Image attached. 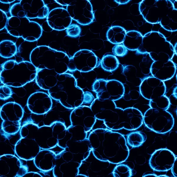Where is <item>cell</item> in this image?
Masks as SVG:
<instances>
[{"mask_svg": "<svg viewBox=\"0 0 177 177\" xmlns=\"http://www.w3.org/2000/svg\"><path fill=\"white\" fill-rule=\"evenodd\" d=\"M88 136L91 150L97 158L118 164L128 157L126 140L121 133L107 128L94 130Z\"/></svg>", "mask_w": 177, "mask_h": 177, "instance_id": "6da1fadb", "label": "cell"}, {"mask_svg": "<svg viewBox=\"0 0 177 177\" xmlns=\"http://www.w3.org/2000/svg\"><path fill=\"white\" fill-rule=\"evenodd\" d=\"M55 81L49 94L54 99L58 101L64 107L71 109L82 105L84 94L83 90L77 86V80L71 74L56 73L54 76Z\"/></svg>", "mask_w": 177, "mask_h": 177, "instance_id": "7a4b0ae2", "label": "cell"}, {"mask_svg": "<svg viewBox=\"0 0 177 177\" xmlns=\"http://www.w3.org/2000/svg\"><path fill=\"white\" fill-rule=\"evenodd\" d=\"M145 125L154 132L164 134L170 131L174 124V119L171 114L166 110L150 108L143 116Z\"/></svg>", "mask_w": 177, "mask_h": 177, "instance_id": "3957f363", "label": "cell"}, {"mask_svg": "<svg viewBox=\"0 0 177 177\" xmlns=\"http://www.w3.org/2000/svg\"><path fill=\"white\" fill-rule=\"evenodd\" d=\"M108 161L96 158L91 150L88 155L83 160L78 168L77 176L85 177H107L112 174V165Z\"/></svg>", "mask_w": 177, "mask_h": 177, "instance_id": "277c9868", "label": "cell"}, {"mask_svg": "<svg viewBox=\"0 0 177 177\" xmlns=\"http://www.w3.org/2000/svg\"><path fill=\"white\" fill-rule=\"evenodd\" d=\"M92 88L96 94L97 98L101 101H117L123 97L125 92L123 84L115 79H96L93 84Z\"/></svg>", "mask_w": 177, "mask_h": 177, "instance_id": "5b68a950", "label": "cell"}, {"mask_svg": "<svg viewBox=\"0 0 177 177\" xmlns=\"http://www.w3.org/2000/svg\"><path fill=\"white\" fill-rule=\"evenodd\" d=\"M28 62V61L26 62L23 67L22 66L24 61L22 62L21 67H20L21 62H17L13 60H8L2 65V70L1 72L10 73L11 78L13 77L12 79L13 80L9 86L13 82L11 86H12L14 79H16V81L14 87H18L22 86L27 83L32 81L35 78L33 76L36 77L37 72V68L30 70V69H28L29 67H25Z\"/></svg>", "mask_w": 177, "mask_h": 177, "instance_id": "8992f818", "label": "cell"}, {"mask_svg": "<svg viewBox=\"0 0 177 177\" xmlns=\"http://www.w3.org/2000/svg\"><path fill=\"white\" fill-rule=\"evenodd\" d=\"M100 61L91 50H81L70 58L68 70L71 72L77 70L82 72H88L98 66Z\"/></svg>", "mask_w": 177, "mask_h": 177, "instance_id": "52a82bcc", "label": "cell"}, {"mask_svg": "<svg viewBox=\"0 0 177 177\" xmlns=\"http://www.w3.org/2000/svg\"><path fill=\"white\" fill-rule=\"evenodd\" d=\"M67 5L66 10L71 18L79 24L88 25L94 21L93 7L89 0H72Z\"/></svg>", "mask_w": 177, "mask_h": 177, "instance_id": "ba28073f", "label": "cell"}, {"mask_svg": "<svg viewBox=\"0 0 177 177\" xmlns=\"http://www.w3.org/2000/svg\"><path fill=\"white\" fill-rule=\"evenodd\" d=\"M18 18L20 22L16 25L17 26L5 27L6 29L13 28L7 31L8 32L13 36L21 37L29 41L33 42L38 39L42 33V28L40 24L36 22L30 21L27 17Z\"/></svg>", "mask_w": 177, "mask_h": 177, "instance_id": "9c48e42d", "label": "cell"}, {"mask_svg": "<svg viewBox=\"0 0 177 177\" xmlns=\"http://www.w3.org/2000/svg\"><path fill=\"white\" fill-rule=\"evenodd\" d=\"M70 119L72 126L81 128L87 133L92 129L96 117L91 107L81 105L72 110Z\"/></svg>", "mask_w": 177, "mask_h": 177, "instance_id": "30bf717a", "label": "cell"}, {"mask_svg": "<svg viewBox=\"0 0 177 177\" xmlns=\"http://www.w3.org/2000/svg\"><path fill=\"white\" fill-rule=\"evenodd\" d=\"M166 91L164 82L152 76L143 79L139 86L140 94L149 100L165 95Z\"/></svg>", "mask_w": 177, "mask_h": 177, "instance_id": "8fae6325", "label": "cell"}, {"mask_svg": "<svg viewBox=\"0 0 177 177\" xmlns=\"http://www.w3.org/2000/svg\"><path fill=\"white\" fill-rule=\"evenodd\" d=\"M177 158L170 150L161 148L156 150L149 160V165L154 170L165 171L171 169Z\"/></svg>", "mask_w": 177, "mask_h": 177, "instance_id": "7c38bea8", "label": "cell"}, {"mask_svg": "<svg viewBox=\"0 0 177 177\" xmlns=\"http://www.w3.org/2000/svg\"><path fill=\"white\" fill-rule=\"evenodd\" d=\"M176 70V67L170 61H157L151 65L150 72L152 76L164 82L173 77Z\"/></svg>", "mask_w": 177, "mask_h": 177, "instance_id": "4fadbf2b", "label": "cell"}, {"mask_svg": "<svg viewBox=\"0 0 177 177\" xmlns=\"http://www.w3.org/2000/svg\"><path fill=\"white\" fill-rule=\"evenodd\" d=\"M51 13V25L53 29L57 30L66 29L72 22V19L67 10L63 8L53 9Z\"/></svg>", "mask_w": 177, "mask_h": 177, "instance_id": "5bb4252c", "label": "cell"}, {"mask_svg": "<svg viewBox=\"0 0 177 177\" xmlns=\"http://www.w3.org/2000/svg\"><path fill=\"white\" fill-rule=\"evenodd\" d=\"M143 40V36L139 32L135 30L126 32L124 40L122 43L123 45L130 50H135L138 49Z\"/></svg>", "mask_w": 177, "mask_h": 177, "instance_id": "9a60e30c", "label": "cell"}, {"mask_svg": "<svg viewBox=\"0 0 177 177\" xmlns=\"http://www.w3.org/2000/svg\"><path fill=\"white\" fill-rule=\"evenodd\" d=\"M126 31L124 28L119 26L110 27L106 34L107 39L111 43L116 45L122 43L124 40Z\"/></svg>", "mask_w": 177, "mask_h": 177, "instance_id": "2e32d148", "label": "cell"}, {"mask_svg": "<svg viewBox=\"0 0 177 177\" xmlns=\"http://www.w3.org/2000/svg\"><path fill=\"white\" fill-rule=\"evenodd\" d=\"M122 73L126 80L135 87H139L142 80L137 76V70L132 65H123Z\"/></svg>", "mask_w": 177, "mask_h": 177, "instance_id": "e0dca14e", "label": "cell"}, {"mask_svg": "<svg viewBox=\"0 0 177 177\" xmlns=\"http://www.w3.org/2000/svg\"><path fill=\"white\" fill-rule=\"evenodd\" d=\"M100 64L104 70L111 72L117 68L119 63L114 55L106 54L103 55L100 61Z\"/></svg>", "mask_w": 177, "mask_h": 177, "instance_id": "ac0fdd59", "label": "cell"}, {"mask_svg": "<svg viewBox=\"0 0 177 177\" xmlns=\"http://www.w3.org/2000/svg\"><path fill=\"white\" fill-rule=\"evenodd\" d=\"M0 45L1 56L5 58H9L15 55L17 48L13 42L9 40H5L1 42Z\"/></svg>", "mask_w": 177, "mask_h": 177, "instance_id": "d6986e66", "label": "cell"}, {"mask_svg": "<svg viewBox=\"0 0 177 177\" xmlns=\"http://www.w3.org/2000/svg\"><path fill=\"white\" fill-rule=\"evenodd\" d=\"M146 138L144 133L137 131L129 133L127 136V141L130 146L136 148L141 145L145 141Z\"/></svg>", "mask_w": 177, "mask_h": 177, "instance_id": "ffe728a7", "label": "cell"}, {"mask_svg": "<svg viewBox=\"0 0 177 177\" xmlns=\"http://www.w3.org/2000/svg\"><path fill=\"white\" fill-rule=\"evenodd\" d=\"M170 102L169 98L165 95L150 100V108L167 110L169 108Z\"/></svg>", "mask_w": 177, "mask_h": 177, "instance_id": "44dd1931", "label": "cell"}, {"mask_svg": "<svg viewBox=\"0 0 177 177\" xmlns=\"http://www.w3.org/2000/svg\"><path fill=\"white\" fill-rule=\"evenodd\" d=\"M115 167L112 172L114 177H130L132 176V170L127 165L119 164Z\"/></svg>", "mask_w": 177, "mask_h": 177, "instance_id": "7402d4cb", "label": "cell"}, {"mask_svg": "<svg viewBox=\"0 0 177 177\" xmlns=\"http://www.w3.org/2000/svg\"><path fill=\"white\" fill-rule=\"evenodd\" d=\"M67 35L76 38L79 36L81 32V29L79 26L76 24H71L66 29Z\"/></svg>", "mask_w": 177, "mask_h": 177, "instance_id": "603a6c76", "label": "cell"}, {"mask_svg": "<svg viewBox=\"0 0 177 177\" xmlns=\"http://www.w3.org/2000/svg\"><path fill=\"white\" fill-rule=\"evenodd\" d=\"M112 51L114 55L122 57L127 53L128 50L123 45L118 44L113 47Z\"/></svg>", "mask_w": 177, "mask_h": 177, "instance_id": "cb8c5ba5", "label": "cell"}, {"mask_svg": "<svg viewBox=\"0 0 177 177\" xmlns=\"http://www.w3.org/2000/svg\"><path fill=\"white\" fill-rule=\"evenodd\" d=\"M10 88L6 85L0 87V99H6L10 97L12 94Z\"/></svg>", "mask_w": 177, "mask_h": 177, "instance_id": "d4e9b609", "label": "cell"}, {"mask_svg": "<svg viewBox=\"0 0 177 177\" xmlns=\"http://www.w3.org/2000/svg\"><path fill=\"white\" fill-rule=\"evenodd\" d=\"M84 98L82 105L86 106L91 107L95 100V98L92 94L89 92H84Z\"/></svg>", "mask_w": 177, "mask_h": 177, "instance_id": "484cf974", "label": "cell"}, {"mask_svg": "<svg viewBox=\"0 0 177 177\" xmlns=\"http://www.w3.org/2000/svg\"><path fill=\"white\" fill-rule=\"evenodd\" d=\"M8 19L5 13L0 10V30L6 27Z\"/></svg>", "mask_w": 177, "mask_h": 177, "instance_id": "4316f807", "label": "cell"}, {"mask_svg": "<svg viewBox=\"0 0 177 177\" xmlns=\"http://www.w3.org/2000/svg\"><path fill=\"white\" fill-rule=\"evenodd\" d=\"M146 161L145 156L142 155H139L135 158V163L139 165H142L145 164Z\"/></svg>", "mask_w": 177, "mask_h": 177, "instance_id": "83f0119b", "label": "cell"}, {"mask_svg": "<svg viewBox=\"0 0 177 177\" xmlns=\"http://www.w3.org/2000/svg\"><path fill=\"white\" fill-rule=\"evenodd\" d=\"M45 102H46V100H44L43 98H42L41 99V98L37 99V101L36 100H35L34 102H32V104H35V105L37 104V106L39 105V106H40L46 104ZM46 104H48V103H46Z\"/></svg>", "mask_w": 177, "mask_h": 177, "instance_id": "f1b7e54d", "label": "cell"}, {"mask_svg": "<svg viewBox=\"0 0 177 177\" xmlns=\"http://www.w3.org/2000/svg\"><path fill=\"white\" fill-rule=\"evenodd\" d=\"M172 173L173 176L177 177V159H176L173 164L171 168Z\"/></svg>", "mask_w": 177, "mask_h": 177, "instance_id": "f546056e", "label": "cell"}, {"mask_svg": "<svg viewBox=\"0 0 177 177\" xmlns=\"http://www.w3.org/2000/svg\"><path fill=\"white\" fill-rule=\"evenodd\" d=\"M150 172H146L144 173L143 175H142V177H158L155 174H154L152 172H151V173H150Z\"/></svg>", "mask_w": 177, "mask_h": 177, "instance_id": "4dcf8cb0", "label": "cell"}, {"mask_svg": "<svg viewBox=\"0 0 177 177\" xmlns=\"http://www.w3.org/2000/svg\"><path fill=\"white\" fill-rule=\"evenodd\" d=\"M119 4H124L127 3L130 0H114Z\"/></svg>", "mask_w": 177, "mask_h": 177, "instance_id": "1f68e13d", "label": "cell"}, {"mask_svg": "<svg viewBox=\"0 0 177 177\" xmlns=\"http://www.w3.org/2000/svg\"><path fill=\"white\" fill-rule=\"evenodd\" d=\"M15 0H0V1L2 3H12L13 1H15Z\"/></svg>", "mask_w": 177, "mask_h": 177, "instance_id": "d6a6232c", "label": "cell"}]
</instances>
